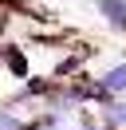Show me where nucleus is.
<instances>
[{"label":"nucleus","instance_id":"1","mask_svg":"<svg viewBox=\"0 0 126 130\" xmlns=\"http://www.w3.org/2000/svg\"><path fill=\"white\" fill-rule=\"evenodd\" d=\"M94 12H99V16L114 28V32L126 36V0H99V4H94Z\"/></svg>","mask_w":126,"mask_h":130},{"label":"nucleus","instance_id":"5","mask_svg":"<svg viewBox=\"0 0 126 130\" xmlns=\"http://www.w3.org/2000/svg\"><path fill=\"white\" fill-rule=\"evenodd\" d=\"M55 130H67V126H63V122H59V126H55Z\"/></svg>","mask_w":126,"mask_h":130},{"label":"nucleus","instance_id":"2","mask_svg":"<svg viewBox=\"0 0 126 130\" xmlns=\"http://www.w3.org/2000/svg\"><path fill=\"white\" fill-rule=\"evenodd\" d=\"M99 87L106 91L110 99L122 95V91H126V59H122V63H114V67H106V71L99 75Z\"/></svg>","mask_w":126,"mask_h":130},{"label":"nucleus","instance_id":"4","mask_svg":"<svg viewBox=\"0 0 126 130\" xmlns=\"http://www.w3.org/2000/svg\"><path fill=\"white\" fill-rule=\"evenodd\" d=\"M79 130H110V126H102V122H94L91 114H83V126H79Z\"/></svg>","mask_w":126,"mask_h":130},{"label":"nucleus","instance_id":"3","mask_svg":"<svg viewBox=\"0 0 126 130\" xmlns=\"http://www.w3.org/2000/svg\"><path fill=\"white\" fill-rule=\"evenodd\" d=\"M0 130H24V118L16 114V106H0Z\"/></svg>","mask_w":126,"mask_h":130}]
</instances>
